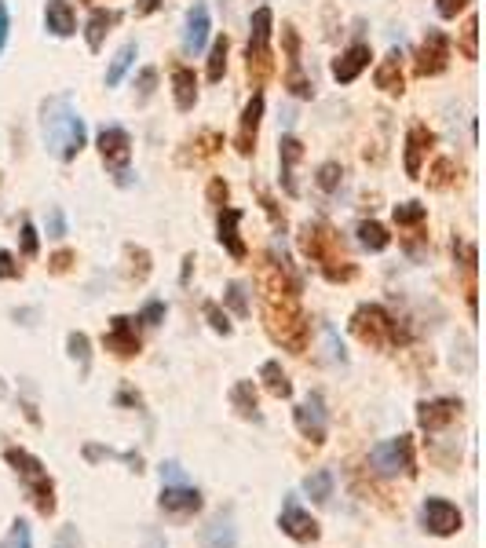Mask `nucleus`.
<instances>
[{"label": "nucleus", "mask_w": 486, "mask_h": 548, "mask_svg": "<svg viewBox=\"0 0 486 548\" xmlns=\"http://www.w3.org/2000/svg\"><path fill=\"white\" fill-rule=\"evenodd\" d=\"M369 44H351L348 52H340V59L333 62V77L340 80V84H351L366 66H369Z\"/></svg>", "instance_id": "a211bd4d"}, {"label": "nucleus", "mask_w": 486, "mask_h": 548, "mask_svg": "<svg viewBox=\"0 0 486 548\" xmlns=\"http://www.w3.org/2000/svg\"><path fill=\"white\" fill-rule=\"evenodd\" d=\"M278 157H281V187H285V194H297L293 168H297V161L304 157L300 139H293V136H281V143H278Z\"/></svg>", "instance_id": "412c9836"}, {"label": "nucleus", "mask_w": 486, "mask_h": 548, "mask_svg": "<svg viewBox=\"0 0 486 548\" xmlns=\"http://www.w3.org/2000/svg\"><path fill=\"white\" fill-rule=\"evenodd\" d=\"M44 26H48V33H55V37H70V33L77 30V19H73L70 0H48V5H44Z\"/></svg>", "instance_id": "aec40b11"}, {"label": "nucleus", "mask_w": 486, "mask_h": 548, "mask_svg": "<svg viewBox=\"0 0 486 548\" xmlns=\"http://www.w3.org/2000/svg\"><path fill=\"white\" fill-rule=\"evenodd\" d=\"M475 37H479V19L472 15V19H468V26H464V55H468V59H475V55H479Z\"/></svg>", "instance_id": "a19ab883"}, {"label": "nucleus", "mask_w": 486, "mask_h": 548, "mask_svg": "<svg viewBox=\"0 0 486 548\" xmlns=\"http://www.w3.org/2000/svg\"><path fill=\"white\" fill-rule=\"evenodd\" d=\"M297 428L304 439L311 442H326V431H329V410H326V399L319 392H311L300 406H297Z\"/></svg>", "instance_id": "6e6552de"}, {"label": "nucleus", "mask_w": 486, "mask_h": 548, "mask_svg": "<svg viewBox=\"0 0 486 548\" xmlns=\"http://www.w3.org/2000/svg\"><path fill=\"white\" fill-rule=\"evenodd\" d=\"M435 8H439V15H443V19H457V12H464V8H468V0H439Z\"/></svg>", "instance_id": "c03bdc74"}, {"label": "nucleus", "mask_w": 486, "mask_h": 548, "mask_svg": "<svg viewBox=\"0 0 486 548\" xmlns=\"http://www.w3.org/2000/svg\"><path fill=\"white\" fill-rule=\"evenodd\" d=\"M231 402H234V410H238L242 417L260 420V413H256V392H253V384H249V381H238V384L231 388Z\"/></svg>", "instance_id": "c85d7f7f"}, {"label": "nucleus", "mask_w": 486, "mask_h": 548, "mask_svg": "<svg viewBox=\"0 0 486 548\" xmlns=\"http://www.w3.org/2000/svg\"><path fill=\"white\" fill-rule=\"evenodd\" d=\"M66 344H70V354L81 362V370H88V336L84 333H70Z\"/></svg>", "instance_id": "e433bc0d"}, {"label": "nucleus", "mask_w": 486, "mask_h": 548, "mask_svg": "<svg viewBox=\"0 0 486 548\" xmlns=\"http://www.w3.org/2000/svg\"><path fill=\"white\" fill-rule=\"evenodd\" d=\"M157 505H161V512H168V515H190V512L202 508V494L194 490V487H186V483H165Z\"/></svg>", "instance_id": "f8f14e48"}, {"label": "nucleus", "mask_w": 486, "mask_h": 548, "mask_svg": "<svg viewBox=\"0 0 486 548\" xmlns=\"http://www.w3.org/2000/svg\"><path fill=\"white\" fill-rule=\"evenodd\" d=\"M0 279H19V263H15V256L5 252V249H0Z\"/></svg>", "instance_id": "37998d69"}, {"label": "nucleus", "mask_w": 486, "mask_h": 548, "mask_svg": "<svg viewBox=\"0 0 486 548\" xmlns=\"http://www.w3.org/2000/svg\"><path fill=\"white\" fill-rule=\"evenodd\" d=\"M0 548H33V537H30V526L23 519L12 523V530L5 534V541H0Z\"/></svg>", "instance_id": "473e14b6"}, {"label": "nucleus", "mask_w": 486, "mask_h": 548, "mask_svg": "<svg viewBox=\"0 0 486 548\" xmlns=\"http://www.w3.org/2000/svg\"><path fill=\"white\" fill-rule=\"evenodd\" d=\"M421 523H424L428 534L450 537V534L461 530V508H457L453 501H446V497H428V501L421 505Z\"/></svg>", "instance_id": "0eeeda50"}, {"label": "nucleus", "mask_w": 486, "mask_h": 548, "mask_svg": "<svg viewBox=\"0 0 486 548\" xmlns=\"http://www.w3.org/2000/svg\"><path fill=\"white\" fill-rule=\"evenodd\" d=\"M369 465L376 476L395 479V476H414V439L399 435V439H384L369 449Z\"/></svg>", "instance_id": "20e7f679"}, {"label": "nucleus", "mask_w": 486, "mask_h": 548, "mask_svg": "<svg viewBox=\"0 0 486 548\" xmlns=\"http://www.w3.org/2000/svg\"><path fill=\"white\" fill-rule=\"evenodd\" d=\"M457 413H461V402H457V399H432V402H421L417 420H421L424 431H443Z\"/></svg>", "instance_id": "dca6fc26"}, {"label": "nucleus", "mask_w": 486, "mask_h": 548, "mask_svg": "<svg viewBox=\"0 0 486 548\" xmlns=\"http://www.w3.org/2000/svg\"><path fill=\"white\" fill-rule=\"evenodd\" d=\"M157 5H161V0H139V5H136V12H139V15H150Z\"/></svg>", "instance_id": "3c124183"}, {"label": "nucleus", "mask_w": 486, "mask_h": 548, "mask_svg": "<svg viewBox=\"0 0 486 548\" xmlns=\"http://www.w3.org/2000/svg\"><path fill=\"white\" fill-rule=\"evenodd\" d=\"M450 62V41L443 30H428L424 33V44H421V55H417V73L421 77H435L443 73Z\"/></svg>", "instance_id": "9d476101"}, {"label": "nucleus", "mask_w": 486, "mask_h": 548, "mask_svg": "<svg viewBox=\"0 0 486 548\" xmlns=\"http://www.w3.org/2000/svg\"><path fill=\"white\" fill-rule=\"evenodd\" d=\"M424 216H428V209L417 205V202L395 205V223H399V227H417V223H424Z\"/></svg>", "instance_id": "2f4dec72"}, {"label": "nucleus", "mask_w": 486, "mask_h": 548, "mask_svg": "<svg viewBox=\"0 0 486 548\" xmlns=\"http://www.w3.org/2000/svg\"><path fill=\"white\" fill-rule=\"evenodd\" d=\"M172 96L183 114L194 110V103H198V77H194V70H186V66L172 70Z\"/></svg>", "instance_id": "6ab92c4d"}, {"label": "nucleus", "mask_w": 486, "mask_h": 548, "mask_svg": "<svg viewBox=\"0 0 486 548\" xmlns=\"http://www.w3.org/2000/svg\"><path fill=\"white\" fill-rule=\"evenodd\" d=\"M23 256H37V227L30 220L23 223Z\"/></svg>", "instance_id": "79ce46f5"}, {"label": "nucleus", "mask_w": 486, "mask_h": 548, "mask_svg": "<svg viewBox=\"0 0 486 548\" xmlns=\"http://www.w3.org/2000/svg\"><path fill=\"white\" fill-rule=\"evenodd\" d=\"M139 322H147V326H161V322H165V304H161V300H150V304L139 311Z\"/></svg>", "instance_id": "ea45409f"}, {"label": "nucleus", "mask_w": 486, "mask_h": 548, "mask_svg": "<svg viewBox=\"0 0 486 548\" xmlns=\"http://www.w3.org/2000/svg\"><path fill=\"white\" fill-rule=\"evenodd\" d=\"M66 263H70V252H59L55 256V270H66Z\"/></svg>", "instance_id": "5fc2aeb1"}, {"label": "nucleus", "mask_w": 486, "mask_h": 548, "mask_svg": "<svg viewBox=\"0 0 486 548\" xmlns=\"http://www.w3.org/2000/svg\"><path fill=\"white\" fill-rule=\"evenodd\" d=\"M103 344H107V351H114V354H121V358H132V354L139 351V333H136L132 318L118 315L114 326H110V333L103 336Z\"/></svg>", "instance_id": "4468645a"}, {"label": "nucleus", "mask_w": 486, "mask_h": 548, "mask_svg": "<svg viewBox=\"0 0 486 548\" xmlns=\"http://www.w3.org/2000/svg\"><path fill=\"white\" fill-rule=\"evenodd\" d=\"M209 202H213V205H224V202H227V183H224V179H213V187H209Z\"/></svg>", "instance_id": "09e8293b"}, {"label": "nucleus", "mask_w": 486, "mask_h": 548, "mask_svg": "<svg viewBox=\"0 0 486 548\" xmlns=\"http://www.w3.org/2000/svg\"><path fill=\"white\" fill-rule=\"evenodd\" d=\"M154 80H157V73H154V70H143V73H139V99H150Z\"/></svg>", "instance_id": "de8ad7c7"}, {"label": "nucleus", "mask_w": 486, "mask_h": 548, "mask_svg": "<svg viewBox=\"0 0 486 548\" xmlns=\"http://www.w3.org/2000/svg\"><path fill=\"white\" fill-rule=\"evenodd\" d=\"M209 30H213V23H209V8L205 5H194L190 12H186V30H183V48L194 55V52H202L205 48V41H209Z\"/></svg>", "instance_id": "2eb2a0df"}, {"label": "nucleus", "mask_w": 486, "mask_h": 548, "mask_svg": "<svg viewBox=\"0 0 486 548\" xmlns=\"http://www.w3.org/2000/svg\"><path fill=\"white\" fill-rule=\"evenodd\" d=\"M267 297H274L278 304H281V311L267 300V311H263V318H267V333L278 340V344H285V347H293V351H304V340H308V322L300 318V311H297V300H293V293H267Z\"/></svg>", "instance_id": "7ed1b4c3"}, {"label": "nucleus", "mask_w": 486, "mask_h": 548, "mask_svg": "<svg viewBox=\"0 0 486 548\" xmlns=\"http://www.w3.org/2000/svg\"><path fill=\"white\" fill-rule=\"evenodd\" d=\"M143 548H168V544H165V537H157V534H147Z\"/></svg>", "instance_id": "603ef678"}, {"label": "nucleus", "mask_w": 486, "mask_h": 548, "mask_svg": "<svg viewBox=\"0 0 486 548\" xmlns=\"http://www.w3.org/2000/svg\"><path fill=\"white\" fill-rule=\"evenodd\" d=\"M238 223H242V213L238 209H220V241L227 245V252L234 260H245V241L238 234Z\"/></svg>", "instance_id": "5701e85b"}, {"label": "nucleus", "mask_w": 486, "mask_h": 548, "mask_svg": "<svg viewBox=\"0 0 486 548\" xmlns=\"http://www.w3.org/2000/svg\"><path fill=\"white\" fill-rule=\"evenodd\" d=\"M44 143L55 157L73 161L84 150V121L73 114L70 99H52L44 103Z\"/></svg>", "instance_id": "f257e3e1"}, {"label": "nucleus", "mask_w": 486, "mask_h": 548, "mask_svg": "<svg viewBox=\"0 0 486 548\" xmlns=\"http://www.w3.org/2000/svg\"><path fill=\"white\" fill-rule=\"evenodd\" d=\"M227 304L234 307V315H242V318L249 315V300H245V286H242V282H231V286H227Z\"/></svg>", "instance_id": "c9c22d12"}, {"label": "nucleus", "mask_w": 486, "mask_h": 548, "mask_svg": "<svg viewBox=\"0 0 486 548\" xmlns=\"http://www.w3.org/2000/svg\"><path fill=\"white\" fill-rule=\"evenodd\" d=\"M304 494H308L311 501L326 505V501L333 497V472H329V468H319V472H311V476L304 479Z\"/></svg>", "instance_id": "cd10ccee"}, {"label": "nucleus", "mask_w": 486, "mask_h": 548, "mask_svg": "<svg viewBox=\"0 0 486 548\" xmlns=\"http://www.w3.org/2000/svg\"><path fill=\"white\" fill-rule=\"evenodd\" d=\"M136 62V44H125L118 55H114V62H110V70H107V84L114 88V84H121V77L129 73V66Z\"/></svg>", "instance_id": "c756f323"}, {"label": "nucleus", "mask_w": 486, "mask_h": 548, "mask_svg": "<svg viewBox=\"0 0 486 548\" xmlns=\"http://www.w3.org/2000/svg\"><path fill=\"white\" fill-rule=\"evenodd\" d=\"M114 23H118V12H103V8H95V12H91V19H88V33H84L91 52H100V48H103V37L110 33V26H114Z\"/></svg>", "instance_id": "393cba45"}, {"label": "nucleus", "mask_w": 486, "mask_h": 548, "mask_svg": "<svg viewBox=\"0 0 486 548\" xmlns=\"http://www.w3.org/2000/svg\"><path fill=\"white\" fill-rule=\"evenodd\" d=\"M55 548H73V530H62L59 534V544Z\"/></svg>", "instance_id": "864d4df0"}, {"label": "nucleus", "mask_w": 486, "mask_h": 548, "mask_svg": "<svg viewBox=\"0 0 486 548\" xmlns=\"http://www.w3.org/2000/svg\"><path fill=\"white\" fill-rule=\"evenodd\" d=\"M358 241H362L369 252H384L387 245H392V234H387V227H384V223L366 220V223H358Z\"/></svg>", "instance_id": "a878e982"}, {"label": "nucleus", "mask_w": 486, "mask_h": 548, "mask_svg": "<svg viewBox=\"0 0 486 548\" xmlns=\"http://www.w3.org/2000/svg\"><path fill=\"white\" fill-rule=\"evenodd\" d=\"M450 172H453V161L439 157V161L432 165V187H446V183H450Z\"/></svg>", "instance_id": "58836bf2"}, {"label": "nucleus", "mask_w": 486, "mask_h": 548, "mask_svg": "<svg viewBox=\"0 0 486 548\" xmlns=\"http://www.w3.org/2000/svg\"><path fill=\"white\" fill-rule=\"evenodd\" d=\"M260 118H263V96L256 91V96L249 99V107H245V114H242V132H238V150H242V154H253Z\"/></svg>", "instance_id": "4be33fe9"}, {"label": "nucleus", "mask_w": 486, "mask_h": 548, "mask_svg": "<svg viewBox=\"0 0 486 548\" xmlns=\"http://www.w3.org/2000/svg\"><path fill=\"white\" fill-rule=\"evenodd\" d=\"M376 88L380 91H387V96H399V91H403V62H399V52L392 48V52H387V59L376 66Z\"/></svg>", "instance_id": "b1692460"}, {"label": "nucleus", "mask_w": 486, "mask_h": 548, "mask_svg": "<svg viewBox=\"0 0 486 548\" xmlns=\"http://www.w3.org/2000/svg\"><path fill=\"white\" fill-rule=\"evenodd\" d=\"M351 329H355L358 340H366L373 347H387V344L399 340V329H395L392 315H387L380 304H362L351 318Z\"/></svg>", "instance_id": "39448f33"}, {"label": "nucleus", "mask_w": 486, "mask_h": 548, "mask_svg": "<svg viewBox=\"0 0 486 548\" xmlns=\"http://www.w3.org/2000/svg\"><path fill=\"white\" fill-rule=\"evenodd\" d=\"M5 461H8V465L15 468V476L23 479L26 494H30L33 505H37V512L52 515V512H55V487H52V479H48V468L37 461L33 453H26V449H19V446H8V449H5Z\"/></svg>", "instance_id": "f03ea898"}, {"label": "nucleus", "mask_w": 486, "mask_h": 548, "mask_svg": "<svg viewBox=\"0 0 486 548\" xmlns=\"http://www.w3.org/2000/svg\"><path fill=\"white\" fill-rule=\"evenodd\" d=\"M227 52H231V44H227V37H220V41L213 44V52H209V80H224Z\"/></svg>", "instance_id": "7c9ffc66"}, {"label": "nucleus", "mask_w": 486, "mask_h": 548, "mask_svg": "<svg viewBox=\"0 0 486 548\" xmlns=\"http://www.w3.org/2000/svg\"><path fill=\"white\" fill-rule=\"evenodd\" d=\"M100 154H103V161H107L110 168L125 172V168H129V157H132V139H129V132H125L121 125H107V128L100 132Z\"/></svg>", "instance_id": "9b49d317"}, {"label": "nucleus", "mask_w": 486, "mask_h": 548, "mask_svg": "<svg viewBox=\"0 0 486 548\" xmlns=\"http://www.w3.org/2000/svg\"><path fill=\"white\" fill-rule=\"evenodd\" d=\"M260 377H263V384H267L271 395H278V399H289V395H293V384H289V377L281 373L278 362H263V365H260Z\"/></svg>", "instance_id": "bb28decb"}, {"label": "nucleus", "mask_w": 486, "mask_h": 548, "mask_svg": "<svg viewBox=\"0 0 486 548\" xmlns=\"http://www.w3.org/2000/svg\"><path fill=\"white\" fill-rule=\"evenodd\" d=\"M205 318H209V326L216 329V333H224V336H231V322H227V315L216 307V304H205Z\"/></svg>", "instance_id": "4c0bfd02"}, {"label": "nucleus", "mask_w": 486, "mask_h": 548, "mask_svg": "<svg viewBox=\"0 0 486 548\" xmlns=\"http://www.w3.org/2000/svg\"><path fill=\"white\" fill-rule=\"evenodd\" d=\"M340 175H344V168H340L337 161H326V165L319 168V187H322V191H337V187H340Z\"/></svg>", "instance_id": "f704fd0d"}, {"label": "nucleus", "mask_w": 486, "mask_h": 548, "mask_svg": "<svg viewBox=\"0 0 486 548\" xmlns=\"http://www.w3.org/2000/svg\"><path fill=\"white\" fill-rule=\"evenodd\" d=\"M432 146H435V136H432L424 125H414V128L406 132V175H410V179L421 175L424 157H428Z\"/></svg>", "instance_id": "ddd939ff"}, {"label": "nucleus", "mask_w": 486, "mask_h": 548, "mask_svg": "<svg viewBox=\"0 0 486 548\" xmlns=\"http://www.w3.org/2000/svg\"><path fill=\"white\" fill-rule=\"evenodd\" d=\"M289 91H293L297 99H311V96H315V84L300 73V66H297V70H289Z\"/></svg>", "instance_id": "72a5a7b5"}, {"label": "nucleus", "mask_w": 486, "mask_h": 548, "mask_svg": "<svg viewBox=\"0 0 486 548\" xmlns=\"http://www.w3.org/2000/svg\"><path fill=\"white\" fill-rule=\"evenodd\" d=\"M161 483H186V476L176 461H168V465H161Z\"/></svg>", "instance_id": "a18cd8bd"}, {"label": "nucleus", "mask_w": 486, "mask_h": 548, "mask_svg": "<svg viewBox=\"0 0 486 548\" xmlns=\"http://www.w3.org/2000/svg\"><path fill=\"white\" fill-rule=\"evenodd\" d=\"M66 234V223H62V213L52 209V238H62Z\"/></svg>", "instance_id": "8fccbe9b"}, {"label": "nucleus", "mask_w": 486, "mask_h": 548, "mask_svg": "<svg viewBox=\"0 0 486 548\" xmlns=\"http://www.w3.org/2000/svg\"><path fill=\"white\" fill-rule=\"evenodd\" d=\"M278 526H281V534H289L293 541H319V523L311 519V512H308L293 494H289V497L281 501Z\"/></svg>", "instance_id": "423d86ee"}, {"label": "nucleus", "mask_w": 486, "mask_h": 548, "mask_svg": "<svg viewBox=\"0 0 486 548\" xmlns=\"http://www.w3.org/2000/svg\"><path fill=\"white\" fill-rule=\"evenodd\" d=\"M202 548H238V526L231 512H220L209 526H202Z\"/></svg>", "instance_id": "f3484780"}, {"label": "nucleus", "mask_w": 486, "mask_h": 548, "mask_svg": "<svg viewBox=\"0 0 486 548\" xmlns=\"http://www.w3.org/2000/svg\"><path fill=\"white\" fill-rule=\"evenodd\" d=\"M271 23H274L271 8H256L253 26H249V66H253V62H256L260 70L271 66Z\"/></svg>", "instance_id": "1a4fd4ad"}, {"label": "nucleus", "mask_w": 486, "mask_h": 548, "mask_svg": "<svg viewBox=\"0 0 486 548\" xmlns=\"http://www.w3.org/2000/svg\"><path fill=\"white\" fill-rule=\"evenodd\" d=\"M8 30H12V15H8V5L0 0V52H5V44H8Z\"/></svg>", "instance_id": "49530a36"}]
</instances>
